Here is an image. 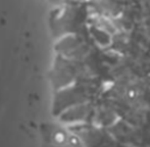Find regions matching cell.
I'll return each mask as SVG.
<instances>
[{"instance_id":"cell-1","label":"cell","mask_w":150,"mask_h":147,"mask_svg":"<svg viewBox=\"0 0 150 147\" xmlns=\"http://www.w3.org/2000/svg\"><path fill=\"white\" fill-rule=\"evenodd\" d=\"M77 134L88 147H122L101 131L86 129L84 131H77Z\"/></svg>"}]
</instances>
